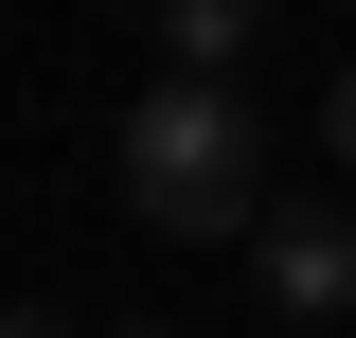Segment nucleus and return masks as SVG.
<instances>
[{"label": "nucleus", "mask_w": 356, "mask_h": 338, "mask_svg": "<svg viewBox=\"0 0 356 338\" xmlns=\"http://www.w3.org/2000/svg\"><path fill=\"white\" fill-rule=\"evenodd\" d=\"M125 214L178 232V250H214V232H267V143L214 72H161L125 107Z\"/></svg>", "instance_id": "obj_1"}, {"label": "nucleus", "mask_w": 356, "mask_h": 338, "mask_svg": "<svg viewBox=\"0 0 356 338\" xmlns=\"http://www.w3.org/2000/svg\"><path fill=\"white\" fill-rule=\"evenodd\" d=\"M250 267H267V303H285V321H339V303H356V214L339 196H285V214H267V232H250Z\"/></svg>", "instance_id": "obj_2"}, {"label": "nucleus", "mask_w": 356, "mask_h": 338, "mask_svg": "<svg viewBox=\"0 0 356 338\" xmlns=\"http://www.w3.org/2000/svg\"><path fill=\"white\" fill-rule=\"evenodd\" d=\"M250 36H267V0H161V72H250Z\"/></svg>", "instance_id": "obj_3"}, {"label": "nucleus", "mask_w": 356, "mask_h": 338, "mask_svg": "<svg viewBox=\"0 0 356 338\" xmlns=\"http://www.w3.org/2000/svg\"><path fill=\"white\" fill-rule=\"evenodd\" d=\"M321 161H356V72H339V89H321Z\"/></svg>", "instance_id": "obj_4"}, {"label": "nucleus", "mask_w": 356, "mask_h": 338, "mask_svg": "<svg viewBox=\"0 0 356 338\" xmlns=\"http://www.w3.org/2000/svg\"><path fill=\"white\" fill-rule=\"evenodd\" d=\"M0 338H72V321H54V303H0Z\"/></svg>", "instance_id": "obj_5"}, {"label": "nucleus", "mask_w": 356, "mask_h": 338, "mask_svg": "<svg viewBox=\"0 0 356 338\" xmlns=\"http://www.w3.org/2000/svg\"><path fill=\"white\" fill-rule=\"evenodd\" d=\"M143 338H178V321H143Z\"/></svg>", "instance_id": "obj_6"}, {"label": "nucleus", "mask_w": 356, "mask_h": 338, "mask_svg": "<svg viewBox=\"0 0 356 338\" xmlns=\"http://www.w3.org/2000/svg\"><path fill=\"white\" fill-rule=\"evenodd\" d=\"M321 338H339V321H321Z\"/></svg>", "instance_id": "obj_7"}]
</instances>
